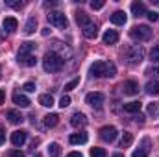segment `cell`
Returning <instances> with one entry per match:
<instances>
[{"instance_id":"obj_1","label":"cell","mask_w":159,"mask_h":157,"mask_svg":"<svg viewBox=\"0 0 159 157\" xmlns=\"http://www.w3.org/2000/svg\"><path fill=\"white\" fill-rule=\"evenodd\" d=\"M89 72L94 78H113L117 74V67L113 63H107V61H94L91 65Z\"/></svg>"},{"instance_id":"obj_2","label":"cell","mask_w":159,"mask_h":157,"mask_svg":"<svg viewBox=\"0 0 159 157\" xmlns=\"http://www.w3.org/2000/svg\"><path fill=\"white\" fill-rule=\"evenodd\" d=\"M63 65H65V59L61 56H57L56 52H46L43 57V69L46 72H57L63 69Z\"/></svg>"},{"instance_id":"obj_3","label":"cell","mask_w":159,"mask_h":157,"mask_svg":"<svg viewBox=\"0 0 159 157\" xmlns=\"http://www.w3.org/2000/svg\"><path fill=\"white\" fill-rule=\"evenodd\" d=\"M129 35L135 41H148L152 37V30H150V26H146V24H139V26H133V28L129 30Z\"/></svg>"},{"instance_id":"obj_4","label":"cell","mask_w":159,"mask_h":157,"mask_svg":"<svg viewBox=\"0 0 159 157\" xmlns=\"http://www.w3.org/2000/svg\"><path fill=\"white\" fill-rule=\"evenodd\" d=\"M48 22L52 26H56V28H67V24H69L67 17L61 11H50L48 13Z\"/></svg>"},{"instance_id":"obj_5","label":"cell","mask_w":159,"mask_h":157,"mask_svg":"<svg viewBox=\"0 0 159 157\" xmlns=\"http://www.w3.org/2000/svg\"><path fill=\"white\" fill-rule=\"evenodd\" d=\"M126 57H128V61H129L131 65L141 63L143 57H144V48H143V46H131V48L126 52Z\"/></svg>"},{"instance_id":"obj_6","label":"cell","mask_w":159,"mask_h":157,"mask_svg":"<svg viewBox=\"0 0 159 157\" xmlns=\"http://www.w3.org/2000/svg\"><path fill=\"white\" fill-rule=\"evenodd\" d=\"M104 94L102 92H89L87 96H85V104L87 105H91V107H96V109H100L102 107V104H104Z\"/></svg>"},{"instance_id":"obj_7","label":"cell","mask_w":159,"mask_h":157,"mask_svg":"<svg viewBox=\"0 0 159 157\" xmlns=\"http://www.w3.org/2000/svg\"><path fill=\"white\" fill-rule=\"evenodd\" d=\"M117 135H119V131H117L115 126H104L100 129V139L106 141V142H113L117 139Z\"/></svg>"},{"instance_id":"obj_8","label":"cell","mask_w":159,"mask_h":157,"mask_svg":"<svg viewBox=\"0 0 159 157\" xmlns=\"http://www.w3.org/2000/svg\"><path fill=\"white\" fill-rule=\"evenodd\" d=\"M26 141H28V133H26L24 129H17V131L11 133V144H13V146L19 148V146H22Z\"/></svg>"},{"instance_id":"obj_9","label":"cell","mask_w":159,"mask_h":157,"mask_svg":"<svg viewBox=\"0 0 159 157\" xmlns=\"http://www.w3.org/2000/svg\"><path fill=\"white\" fill-rule=\"evenodd\" d=\"M122 92H124V94H128V96L137 94V92H139V83H137V81H133V79L124 81V83H122Z\"/></svg>"},{"instance_id":"obj_10","label":"cell","mask_w":159,"mask_h":157,"mask_svg":"<svg viewBox=\"0 0 159 157\" xmlns=\"http://www.w3.org/2000/svg\"><path fill=\"white\" fill-rule=\"evenodd\" d=\"M2 28H4L6 32L13 34V32L19 28V20H17L15 17H6V19H4V22H2Z\"/></svg>"},{"instance_id":"obj_11","label":"cell","mask_w":159,"mask_h":157,"mask_svg":"<svg viewBox=\"0 0 159 157\" xmlns=\"http://www.w3.org/2000/svg\"><path fill=\"white\" fill-rule=\"evenodd\" d=\"M81 30H83V35H85L87 39H96V35H98V26H96L93 20H91L87 26H83Z\"/></svg>"},{"instance_id":"obj_12","label":"cell","mask_w":159,"mask_h":157,"mask_svg":"<svg viewBox=\"0 0 159 157\" xmlns=\"http://www.w3.org/2000/svg\"><path fill=\"white\" fill-rule=\"evenodd\" d=\"M102 41H104V44H117L119 43V34L115 30H106L104 35H102Z\"/></svg>"},{"instance_id":"obj_13","label":"cell","mask_w":159,"mask_h":157,"mask_svg":"<svg viewBox=\"0 0 159 157\" xmlns=\"http://www.w3.org/2000/svg\"><path fill=\"white\" fill-rule=\"evenodd\" d=\"M19 63L24 65V67H34L37 63V59H35L34 54H19Z\"/></svg>"},{"instance_id":"obj_14","label":"cell","mask_w":159,"mask_h":157,"mask_svg":"<svg viewBox=\"0 0 159 157\" xmlns=\"http://www.w3.org/2000/svg\"><path fill=\"white\" fill-rule=\"evenodd\" d=\"M69 141H70V144H85L89 141V137H87L85 131H80V133H72L69 137Z\"/></svg>"},{"instance_id":"obj_15","label":"cell","mask_w":159,"mask_h":157,"mask_svg":"<svg viewBox=\"0 0 159 157\" xmlns=\"http://www.w3.org/2000/svg\"><path fill=\"white\" fill-rule=\"evenodd\" d=\"M131 13H133L135 17H143V15H146L148 11H146V6H144L143 2H133V4H131Z\"/></svg>"},{"instance_id":"obj_16","label":"cell","mask_w":159,"mask_h":157,"mask_svg":"<svg viewBox=\"0 0 159 157\" xmlns=\"http://www.w3.org/2000/svg\"><path fill=\"white\" fill-rule=\"evenodd\" d=\"M126 20H128V17H126V13H124V11H115V13L111 15V22H113V24H117V26H124V24H126Z\"/></svg>"},{"instance_id":"obj_17","label":"cell","mask_w":159,"mask_h":157,"mask_svg":"<svg viewBox=\"0 0 159 157\" xmlns=\"http://www.w3.org/2000/svg\"><path fill=\"white\" fill-rule=\"evenodd\" d=\"M13 104H17L19 107H28L32 102H30V100H28L24 94H20V92H15V94H13Z\"/></svg>"},{"instance_id":"obj_18","label":"cell","mask_w":159,"mask_h":157,"mask_svg":"<svg viewBox=\"0 0 159 157\" xmlns=\"http://www.w3.org/2000/svg\"><path fill=\"white\" fill-rule=\"evenodd\" d=\"M6 117L9 118V122H11V124H20V122L24 120V117H22L19 111H15V109H9V111L6 113Z\"/></svg>"},{"instance_id":"obj_19","label":"cell","mask_w":159,"mask_h":157,"mask_svg":"<svg viewBox=\"0 0 159 157\" xmlns=\"http://www.w3.org/2000/svg\"><path fill=\"white\" fill-rule=\"evenodd\" d=\"M85 122H87V117H85L83 113H74V115H72V118H70V124H72L74 128L85 126Z\"/></svg>"},{"instance_id":"obj_20","label":"cell","mask_w":159,"mask_h":157,"mask_svg":"<svg viewBox=\"0 0 159 157\" xmlns=\"http://www.w3.org/2000/svg\"><path fill=\"white\" fill-rule=\"evenodd\" d=\"M35 28H37V19L35 17H30L28 19V22H26V26H24V34H34L35 32Z\"/></svg>"},{"instance_id":"obj_21","label":"cell","mask_w":159,"mask_h":157,"mask_svg":"<svg viewBox=\"0 0 159 157\" xmlns=\"http://www.w3.org/2000/svg\"><path fill=\"white\" fill-rule=\"evenodd\" d=\"M141 102H129V104H124V111L126 113H139L141 111Z\"/></svg>"},{"instance_id":"obj_22","label":"cell","mask_w":159,"mask_h":157,"mask_svg":"<svg viewBox=\"0 0 159 157\" xmlns=\"http://www.w3.org/2000/svg\"><path fill=\"white\" fill-rule=\"evenodd\" d=\"M76 22L83 28V26H87V24L91 22V19H89V15H87L85 11H78V13H76Z\"/></svg>"},{"instance_id":"obj_23","label":"cell","mask_w":159,"mask_h":157,"mask_svg":"<svg viewBox=\"0 0 159 157\" xmlns=\"http://www.w3.org/2000/svg\"><path fill=\"white\" fill-rule=\"evenodd\" d=\"M146 92L150 96H157L159 94V81H148L146 83Z\"/></svg>"},{"instance_id":"obj_24","label":"cell","mask_w":159,"mask_h":157,"mask_svg":"<svg viewBox=\"0 0 159 157\" xmlns=\"http://www.w3.org/2000/svg\"><path fill=\"white\" fill-rule=\"evenodd\" d=\"M57 122H59V117H57L56 113H50V115H46V117H44V126H48V128L57 126Z\"/></svg>"},{"instance_id":"obj_25","label":"cell","mask_w":159,"mask_h":157,"mask_svg":"<svg viewBox=\"0 0 159 157\" xmlns=\"http://www.w3.org/2000/svg\"><path fill=\"white\" fill-rule=\"evenodd\" d=\"M39 104L43 107H52L54 105V98H52V94H41L39 96Z\"/></svg>"},{"instance_id":"obj_26","label":"cell","mask_w":159,"mask_h":157,"mask_svg":"<svg viewBox=\"0 0 159 157\" xmlns=\"http://www.w3.org/2000/svg\"><path fill=\"white\" fill-rule=\"evenodd\" d=\"M133 142V135L131 133H124L122 139H120V148H129Z\"/></svg>"},{"instance_id":"obj_27","label":"cell","mask_w":159,"mask_h":157,"mask_svg":"<svg viewBox=\"0 0 159 157\" xmlns=\"http://www.w3.org/2000/svg\"><path fill=\"white\" fill-rule=\"evenodd\" d=\"M48 154H50V157H59L61 155V146L57 142H52L48 146Z\"/></svg>"},{"instance_id":"obj_28","label":"cell","mask_w":159,"mask_h":157,"mask_svg":"<svg viewBox=\"0 0 159 157\" xmlns=\"http://www.w3.org/2000/svg\"><path fill=\"white\" fill-rule=\"evenodd\" d=\"M34 50H35V44H34V43H22L19 54H32Z\"/></svg>"},{"instance_id":"obj_29","label":"cell","mask_w":159,"mask_h":157,"mask_svg":"<svg viewBox=\"0 0 159 157\" xmlns=\"http://www.w3.org/2000/svg\"><path fill=\"white\" fill-rule=\"evenodd\" d=\"M148 115L154 118H159V105L157 104H148Z\"/></svg>"},{"instance_id":"obj_30","label":"cell","mask_w":159,"mask_h":157,"mask_svg":"<svg viewBox=\"0 0 159 157\" xmlns=\"http://www.w3.org/2000/svg\"><path fill=\"white\" fill-rule=\"evenodd\" d=\"M91 157H107L104 148H91Z\"/></svg>"},{"instance_id":"obj_31","label":"cell","mask_w":159,"mask_h":157,"mask_svg":"<svg viewBox=\"0 0 159 157\" xmlns=\"http://www.w3.org/2000/svg\"><path fill=\"white\" fill-rule=\"evenodd\" d=\"M80 85V78H74V79H70L67 85H65V91H72V89H76Z\"/></svg>"},{"instance_id":"obj_32","label":"cell","mask_w":159,"mask_h":157,"mask_svg":"<svg viewBox=\"0 0 159 157\" xmlns=\"http://www.w3.org/2000/svg\"><path fill=\"white\" fill-rule=\"evenodd\" d=\"M150 59H152V61H159V44H156V46L150 50Z\"/></svg>"},{"instance_id":"obj_33","label":"cell","mask_w":159,"mask_h":157,"mask_svg":"<svg viewBox=\"0 0 159 157\" xmlns=\"http://www.w3.org/2000/svg\"><path fill=\"white\" fill-rule=\"evenodd\" d=\"M69 105H70V96H67V94L61 96V100H59V107L65 109V107H69Z\"/></svg>"},{"instance_id":"obj_34","label":"cell","mask_w":159,"mask_h":157,"mask_svg":"<svg viewBox=\"0 0 159 157\" xmlns=\"http://www.w3.org/2000/svg\"><path fill=\"white\" fill-rule=\"evenodd\" d=\"M22 91H26V92H34V91H35V83H32V81H26V83L22 85Z\"/></svg>"},{"instance_id":"obj_35","label":"cell","mask_w":159,"mask_h":157,"mask_svg":"<svg viewBox=\"0 0 159 157\" xmlns=\"http://www.w3.org/2000/svg\"><path fill=\"white\" fill-rule=\"evenodd\" d=\"M146 17H148V20H150V22H157V20H159V15L156 13V11H148V13H146Z\"/></svg>"},{"instance_id":"obj_36","label":"cell","mask_w":159,"mask_h":157,"mask_svg":"<svg viewBox=\"0 0 159 157\" xmlns=\"http://www.w3.org/2000/svg\"><path fill=\"white\" fill-rule=\"evenodd\" d=\"M91 7L93 9H102L104 7V0H93L91 2Z\"/></svg>"},{"instance_id":"obj_37","label":"cell","mask_w":159,"mask_h":157,"mask_svg":"<svg viewBox=\"0 0 159 157\" xmlns=\"http://www.w3.org/2000/svg\"><path fill=\"white\" fill-rule=\"evenodd\" d=\"M7 157H24V154L20 150H9L7 152Z\"/></svg>"},{"instance_id":"obj_38","label":"cell","mask_w":159,"mask_h":157,"mask_svg":"<svg viewBox=\"0 0 159 157\" xmlns=\"http://www.w3.org/2000/svg\"><path fill=\"white\" fill-rule=\"evenodd\" d=\"M146 155H148V152H144L143 148H139V150H135V152H133V155H131V157H146Z\"/></svg>"},{"instance_id":"obj_39","label":"cell","mask_w":159,"mask_h":157,"mask_svg":"<svg viewBox=\"0 0 159 157\" xmlns=\"http://www.w3.org/2000/svg\"><path fill=\"white\" fill-rule=\"evenodd\" d=\"M6 142V131H4V128L0 126V146Z\"/></svg>"},{"instance_id":"obj_40","label":"cell","mask_w":159,"mask_h":157,"mask_svg":"<svg viewBox=\"0 0 159 157\" xmlns=\"http://www.w3.org/2000/svg\"><path fill=\"white\" fill-rule=\"evenodd\" d=\"M11 7H22V2H7Z\"/></svg>"},{"instance_id":"obj_41","label":"cell","mask_w":159,"mask_h":157,"mask_svg":"<svg viewBox=\"0 0 159 157\" xmlns=\"http://www.w3.org/2000/svg\"><path fill=\"white\" fill-rule=\"evenodd\" d=\"M4 100H6V92H4V91L0 89V105L4 104Z\"/></svg>"},{"instance_id":"obj_42","label":"cell","mask_w":159,"mask_h":157,"mask_svg":"<svg viewBox=\"0 0 159 157\" xmlns=\"http://www.w3.org/2000/svg\"><path fill=\"white\" fill-rule=\"evenodd\" d=\"M67 157H83V155H81L80 152H70V154H69Z\"/></svg>"},{"instance_id":"obj_43","label":"cell","mask_w":159,"mask_h":157,"mask_svg":"<svg viewBox=\"0 0 159 157\" xmlns=\"http://www.w3.org/2000/svg\"><path fill=\"white\" fill-rule=\"evenodd\" d=\"M113 157H124L122 154H113Z\"/></svg>"},{"instance_id":"obj_44","label":"cell","mask_w":159,"mask_h":157,"mask_svg":"<svg viewBox=\"0 0 159 157\" xmlns=\"http://www.w3.org/2000/svg\"><path fill=\"white\" fill-rule=\"evenodd\" d=\"M35 157H43V155H35Z\"/></svg>"}]
</instances>
